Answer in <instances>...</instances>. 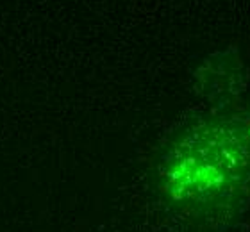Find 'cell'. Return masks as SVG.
I'll use <instances>...</instances> for the list:
<instances>
[{"mask_svg":"<svg viewBox=\"0 0 250 232\" xmlns=\"http://www.w3.org/2000/svg\"><path fill=\"white\" fill-rule=\"evenodd\" d=\"M250 168V124L222 120L193 127L163 161V179L170 193L181 196L214 177L238 175Z\"/></svg>","mask_w":250,"mask_h":232,"instance_id":"1","label":"cell"}]
</instances>
